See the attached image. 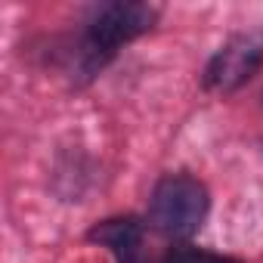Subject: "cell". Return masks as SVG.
I'll list each match as a JSON object with an SVG mask.
<instances>
[{
	"label": "cell",
	"mask_w": 263,
	"mask_h": 263,
	"mask_svg": "<svg viewBox=\"0 0 263 263\" xmlns=\"http://www.w3.org/2000/svg\"><path fill=\"white\" fill-rule=\"evenodd\" d=\"M208 189L189 177V174H171L164 180H158L152 201H149V220L155 223L158 232L174 235V238H186L192 235L204 217H208Z\"/></svg>",
	"instance_id": "cell-1"
},
{
	"label": "cell",
	"mask_w": 263,
	"mask_h": 263,
	"mask_svg": "<svg viewBox=\"0 0 263 263\" xmlns=\"http://www.w3.org/2000/svg\"><path fill=\"white\" fill-rule=\"evenodd\" d=\"M158 19V7L149 4H111L87 28V44L93 53H115L118 47L146 34Z\"/></svg>",
	"instance_id": "cell-3"
},
{
	"label": "cell",
	"mask_w": 263,
	"mask_h": 263,
	"mask_svg": "<svg viewBox=\"0 0 263 263\" xmlns=\"http://www.w3.org/2000/svg\"><path fill=\"white\" fill-rule=\"evenodd\" d=\"M263 65V37L235 34L229 37L204 68V87L214 93H232L245 87Z\"/></svg>",
	"instance_id": "cell-2"
},
{
	"label": "cell",
	"mask_w": 263,
	"mask_h": 263,
	"mask_svg": "<svg viewBox=\"0 0 263 263\" xmlns=\"http://www.w3.org/2000/svg\"><path fill=\"white\" fill-rule=\"evenodd\" d=\"M90 241H99L102 248H108L121 263H130L140 251L143 241V229L134 217H118V220H102L99 226L90 229Z\"/></svg>",
	"instance_id": "cell-4"
},
{
	"label": "cell",
	"mask_w": 263,
	"mask_h": 263,
	"mask_svg": "<svg viewBox=\"0 0 263 263\" xmlns=\"http://www.w3.org/2000/svg\"><path fill=\"white\" fill-rule=\"evenodd\" d=\"M161 263H241V260H235V257H223V254H211V251H201V248H189V245H183V248H171L167 254H164V260Z\"/></svg>",
	"instance_id": "cell-5"
}]
</instances>
